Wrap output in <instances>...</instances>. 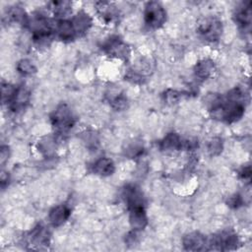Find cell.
Listing matches in <instances>:
<instances>
[{
	"label": "cell",
	"instance_id": "cell-1",
	"mask_svg": "<svg viewBox=\"0 0 252 252\" xmlns=\"http://www.w3.org/2000/svg\"><path fill=\"white\" fill-rule=\"evenodd\" d=\"M248 93L241 87H234L224 96L220 94H208L205 104L212 118L225 123L239 121L246 108Z\"/></svg>",
	"mask_w": 252,
	"mask_h": 252
},
{
	"label": "cell",
	"instance_id": "cell-2",
	"mask_svg": "<svg viewBox=\"0 0 252 252\" xmlns=\"http://www.w3.org/2000/svg\"><path fill=\"white\" fill-rule=\"evenodd\" d=\"M27 28L36 44H46L55 35V22L39 11L29 16Z\"/></svg>",
	"mask_w": 252,
	"mask_h": 252
},
{
	"label": "cell",
	"instance_id": "cell-3",
	"mask_svg": "<svg viewBox=\"0 0 252 252\" xmlns=\"http://www.w3.org/2000/svg\"><path fill=\"white\" fill-rule=\"evenodd\" d=\"M239 245V237L232 229H223L207 238V250H235Z\"/></svg>",
	"mask_w": 252,
	"mask_h": 252
},
{
	"label": "cell",
	"instance_id": "cell-4",
	"mask_svg": "<svg viewBox=\"0 0 252 252\" xmlns=\"http://www.w3.org/2000/svg\"><path fill=\"white\" fill-rule=\"evenodd\" d=\"M50 122L57 133L63 134L74 127L77 122V117L68 104L60 103L51 113Z\"/></svg>",
	"mask_w": 252,
	"mask_h": 252
},
{
	"label": "cell",
	"instance_id": "cell-5",
	"mask_svg": "<svg viewBox=\"0 0 252 252\" xmlns=\"http://www.w3.org/2000/svg\"><path fill=\"white\" fill-rule=\"evenodd\" d=\"M197 32L204 40L216 42L222 34V23L217 17H205L198 23Z\"/></svg>",
	"mask_w": 252,
	"mask_h": 252
},
{
	"label": "cell",
	"instance_id": "cell-6",
	"mask_svg": "<svg viewBox=\"0 0 252 252\" xmlns=\"http://www.w3.org/2000/svg\"><path fill=\"white\" fill-rule=\"evenodd\" d=\"M167 14L164 7L157 1L147 2L144 7V23L152 30L161 28L166 22Z\"/></svg>",
	"mask_w": 252,
	"mask_h": 252
},
{
	"label": "cell",
	"instance_id": "cell-7",
	"mask_svg": "<svg viewBox=\"0 0 252 252\" xmlns=\"http://www.w3.org/2000/svg\"><path fill=\"white\" fill-rule=\"evenodd\" d=\"M102 51L113 58L128 60L130 57V48L122 40L119 35H110L108 36L101 45Z\"/></svg>",
	"mask_w": 252,
	"mask_h": 252
},
{
	"label": "cell",
	"instance_id": "cell-8",
	"mask_svg": "<svg viewBox=\"0 0 252 252\" xmlns=\"http://www.w3.org/2000/svg\"><path fill=\"white\" fill-rule=\"evenodd\" d=\"M196 148L195 141L183 139L175 132L167 133L159 142V149L163 152H175L183 150H193Z\"/></svg>",
	"mask_w": 252,
	"mask_h": 252
},
{
	"label": "cell",
	"instance_id": "cell-9",
	"mask_svg": "<svg viewBox=\"0 0 252 252\" xmlns=\"http://www.w3.org/2000/svg\"><path fill=\"white\" fill-rule=\"evenodd\" d=\"M233 21L243 32H250L252 22L251 2H241L233 12Z\"/></svg>",
	"mask_w": 252,
	"mask_h": 252
},
{
	"label": "cell",
	"instance_id": "cell-10",
	"mask_svg": "<svg viewBox=\"0 0 252 252\" xmlns=\"http://www.w3.org/2000/svg\"><path fill=\"white\" fill-rule=\"evenodd\" d=\"M28 241L33 248L36 249L47 247L50 243V231L48 227L40 223L35 225L28 233Z\"/></svg>",
	"mask_w": 252,
	"mask_h": 252
},
{
	"label": "cell",
	"instance_id": "cell-11",
	"mask_svg": "<svg viewBox=\"0 0 252 252\" xmlns=\"http://www.w3.org/2000/svg\"><path fill=\"white\" fill-rule=\"evenodd\" d=\"M122 198L127 206V209L135 207H146L145 198L141 189L134 184H127L122 191Z\"/></svg>",
	"mask_w": 252,
	"mask_h": 252
},
{
	"label": "cell",
	"instance_id": "cell-12",
	"mask_svg": "<svg viewBox=\"0 0 252 252\" xmlns=\"http://www.w3.org/2000/svg\"><path fill=\"white\" fill-rule=\"evenodd\" d=\"M71 216V209L66 204H59L52 207L48 212V221L52 227L63 225Z\"/></svg>",
	"mask_w": 252,
	"mask_h": 252
},
{
	"label": "cell",
	"instance_id": "cell-13",
	"mask_svg": "<svg viewBox=\"0 0 252 252\" xmlns=\"http://www.w3.org/2000/svg\"><path fill=\"white\" fill-rule=\"evenodd\" d=\"M182 245L186 251L207 250V237L200 231H192L182 238Z\"/></svg>",
	"mask_w": 252,
	"mask_h": 252
},
{
	"label": "cell",
	"instance_id": "cell-14",
	"mask_svg": "<svg viewBox=\"0 0 252 252\" xmlns=\"http://www.w3.org/2000/svg\"><path fill=\"white\" fill-rule=\"evenodd\" d=\"M94 6L97 15L102 19L103 22L110 24L118 21L120 17V12L113 3L106 1H98L95 2Z\"/></svg>",
	"mask_w": 252,
	"mask_h": 252
},
{
	"label": "cell",
	"instance_id": "cell-15",
	"mask_svg": "<svg viewBox=\"0 0 252 252\" xmlns=\"http://www.w3.org/2000/svg\"><path fill=\"white\" fill-rule=\"evenodd\" d=\"M129 224L133 230L142 231L148 225V216L146 207H135L128 210Z\"/></svg>",
	"mask_w": 252,
	"mask_h": 252
},
{
	"label": "cell",
	"instance_id": "cell-16",
	"mask_svg": "<svg viewBox=\"0 0 252 252\" xmlns=\"http://www.w3.org/2000/svg\"><path fill=\"white\" fill-rule=\"evenodd\" d=\"M55 35L62 41H72L78 35L71 19L55 21Z\"/></svg>",
	"mask_w": 252,
	"mask_h": 252
},
{
	"label": "cell",
	"instance_id": "cell-17",
	"mask_svg": "<svg viewBox=\"0 0 252 252\" xmlns=\"http://www.w3.org/2000/svg\"><path fill=\"white\" fill-rule=\"evenodd\" d=\"M30 98H31V93L26 87L24 86L17 87V91L13 98L11 99V101L8 103L7 107L13 112H19L21 110H24L27 107V105L30 102Z\"/></svg>",
	"mask_w": 252,
	"mask_h": 252
},
{
	"label": "cell",
	"instance_id": "cell-18",
	"mask_svg": "<svg viewBox=\"0 0 252 252\" xmlns=\"http://www.w3.org/2000/svg\"><path fill=\"white\" fill-rule=\"evenodd\" d=\"M115 163L114 161L106 157H101L94 160L92 164V172L101 177H107L114 173Z\"/></svg>",
	"mask_w": 252,
	"mask_h": 252
},
{
	"label": "cell",
	"instance_id": "cell-19",
	"mask_svg": "<svg viewBox=\"0 0 252 252\" xmlns=\"http://www.w3.org/2000/svg\"><path fill=\"white\" fill-rule=\"evenodd\" d=\"M71 21L78 36L86 33L93 25L92 17L83 10L79 11L75 16H73L71 18Z\"/></svg>",
	"mask_w": 252,
	"mask_h": 252
},
{
	"label": "cell",
	"instance_id": "cell-20",
	"mask_svg": "<svg viewBox=\"0 0 252 252\" xmlns=\"http://www.w3.org/2000/svg\"><path fill=\"white\" fill-rule=\"evenodd\" d=\"M216 72V65L212 59H202L194 66V74L199 80H207Z\"/></svg>",
	"mask_w": 252,
	"mask_h": 252
},
{
	"label": "cell",
	"instance_id": "cell-21",
	"mask_svg": "<svg viewBox=\"0 0 252 252\" xmlns=\"http://www.w3.org/2000/svg\"><path fill=\"white\" fill-rule=\"evenodd\" d=\"M47 5L56 20L68 19L72 14V3L69 1H51Z\"/></svg>",
	"mask_w": 252,
	"mask_h": 252
},
{
	"label": "cell",
	"instance_id": "cell-22",
	"mask_svg": "<svg viewBox=\"0 0 252 252\" xmlns=\"http://www.w3.org/2000/svg\"><path fill=\"white\" fill-rule=\"evenodd\" d=\"M58 144L56 137L54 136H45L37 143V149L42 156L45 158H51L55 156L57 151Z\"/></svg>",
	"mask_w": 252,
	"mask_h": 252
},
{
	"label": "cell",
	"instance_id": "cell-23",
	"mask_svg": "<svg viewBox=\"0 0 252 252\" xmlns=\"http://www.w3.org/2000/svg\"><path fill=\"white\" fill-rule=\"evenodd\" d=\"M6 17H7V20H9L10 22L22 25L24 27H27L29 22V15L26 13L23 7L18 5L10 7L7 10Z\"/></svg>",
	"mask_w": 252,
	"mask_h": 252
},
{
	"label": "cell",
	"instance_id": "cell-24",
	"mask_svg": "<svg viewBox=\"0 0 252 252\" xmlns=\"http://www.w3.org/2000/svg\"><path fill=\"white\" fill-rule=\"evenodd\" d=\"M108 101L111 107L116 111H122L128 107V98L123 92H117L114 95L110 94Z\"/></svg>",
	"mask_w": 252,
	"mask_h": 252
},
{
	"label": "cell",
	"instance_id": "cell-25",
	"mask_svg": "<svg viewBox=\"0 0 252 252\" xmlns=\"http://www.w3.org/2000/svg\"><path fill=\"white\" fill-rule=\"evenodd\" d=\"M16 70L22 76H32L36 73L37 68L30 59L24 58L17 62Z\"/></svg>",
	"mask_w": 252,
	"mask_h": 252
},
{
	"label": "cell",
	"instance_id": "cell-26",
	"mask_svg": "<svg viewBox=\"0 0 252 252\" xmlns=\"http://www.w3.org/2000/svg\"><path fill=\"white\" fill-rule=\"evenodd\" d=\"M124 153H125V156L130 158H136L141 157L144 153L143 143L140 142V141L130 142L126 146V149L124 150Z\"/></svg>",
	"mask_w": 252,
	"mask_h": 252
},
{
	"label": "cell",
	"instance_id": "cell-27",
	"mask_svg": "<svg viewBox=\"0 0 252 252\" xmlns=\"http://www.w3.org/2000/svg\"><path fill=\"white\" fill-rule=\"evenodd\" d=\"M16 91H17V86H14V85H12L10 83L2 82V84H1V98H2V102L4 104L8 105V103L13 98Z\"/></svg>",
	"mask_w": 252,
	"mask_h": 252
},
{
	"label": "cell",
	"instance_id": "cell-28",
	"mask_svg": "<svg viewBox=\"0 0 252 252\" xmlns=\"http://www.w3.org/2000/svg\"><path fill=\"white\" fill-rule=\"evenodd\" d=\"M184 95H185V94L182 92H179V91H176L173 89H167L163 93L162 97H163V100L165 101V103L174 104V103H177Z\"/></svg>",
	"mask_w": 252,
	"mask_h": 252
},
{
	"label": "cell",
	"instance_id": "cell-29",
	"mask_svg": "<svg viewBox=\"0 0 252 252\" xmlns=\"http://www.w3.org/2000/svg\"><path fill=\"white\" fill-rule=\"evenodd\" d=\"M208 152L211 156H218L222 151V142L220 138H214L208 143Z\"/></svg>",
	"mask_w": 252,
	"mask_h": 252
},
{
	"label": "cell",
	"instance_id": "cell-30",
	"mask_svg": "<svg viewBox=\"0 0 252 252\" xmlns=\"http://www.w3.org/2000/svg\"><path fill=\"white\" fill-rule=\"evenodd\" d=\"M245 203V200L243 198V196L239 193H235L232 194L231 196H229L226 200V204L229 208L231 209H238L240 207H242Z\"/></svg>",
	"mask_w": 252,
	"mask_h": 252
},
{
	"label": "cell",
	"instance_id": "cell-31",
	"mask_svg": "<svg viewBox=\"0 0 252 252\" xmlns=\"http://www.w3.org/2000/svg\"><path fill=\"white\" fill-rule=\"evenodd\" d=\"M238 176L244 181H250L251 179V166L250 164H245L241 166L238 170Z\"/></svg>",
	"mask_w": 252,
	"mask_h": 252
},
{
	"label": "cell",
	"instance_id": "cell-32",
	"mask_svg": "<svg viewBox=\"0 0 252 252\" xmlns=\"http://www.w3.org/2000/svg\"><path fill=\"white\" fill-rule=\"evenodd\" d=\"M10 156V151H9V147L3 145L1 147V153H0V161L2 166L5 164V162L8 160Z\"/></svg>",
	"mask_w": 252,
	"mask_h": 252
},
{
	"label": "cell",
	"instance_id": "cell-33",
	"mask_svg": "<svg viewBox=\"0 0 252 252\" xmlns=\"http://www.w3.org/2000/svg\"><path fill=\"white\" fill-rule=\"evenodd\" d=\"M9 180H10V176H9L8 172L2 171V173H1V187H2V189H4L6 185H8Z\"/></svg>",
	"mask_w": 252,
	"mask_h": 252
}]
</instances>
